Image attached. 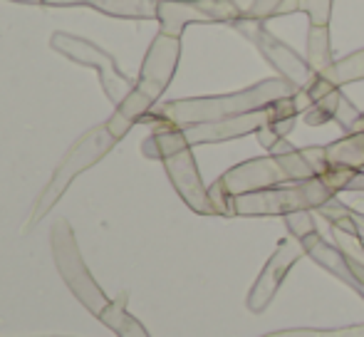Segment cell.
Wrapping results in <instances>:
<instances>
[{
    "mask_svg": "<svg viewBox=\"0 0 364 337\" xmlns=\"http://www.w3.org/2000/svg\"><path fill=\"white\" fill-rule=\"evenodd\" d=\"M305 60L317 75H325L327 70L335 65V55H332V40L330 28L327 25H312L307 28V55Z\"/></svg>",
    "mask_w": 364,
    "mask_h": 337,
    "instance_id": "cell-9",
    "label": "cell"
},
{
    "mask_svg": "<svg viewBox=\"0 0 364 337\" xmlns=\"http://www.w3.org/2000/svg\"><path fill=\"white\" fill-rule=\"evenodd\" d=\"M322 77H325L327 82H332L335 87L362 82L364 80V48L357 50V53L345 55V58H340V60H335V65H332Z\"/></svg>",
    "mask_w": 364,
    "mask_h": 337,
    "instance_id": "cell-11",
    "label": "cell"
},
{
    "mask_svg": "<svg viewBox=\"0 0 364 337\" xmlns=\"http://www.w3.org/2000/svg\"><path fill=\"white\" fill-rule=\"evenodd\" d=\"M332 243L342 251L350 263L364 265V238H357L352 233H345L340 228H332Z\"/></svg>",
    "mask_w": 364,
    "mask_h": 337,
    "instance_id": "cell-15",
    "label": "cell"
},
{
    "mask_svg": "<svg viewBox=\"0 0 364 337\" xmlns=\"http://www.w3.org/2000/svg\"><path fill=\"white\" fill-rule=\"evenodd\" d=\"M340 97H342V87H335V90H330L327 95H322L320 100H315L302 112V122L310 127H322V124H327V122H335Z\"/></svg>",
    "mask_w": 364,
    "mask_h": 337,
    "instance_id": "cell-12",
    "label": "cell"
},
{
    "mask_svg": "<svg viewBox=\"0 0 364 337\" xmlns=\"http://www.w3.org/2000/svg\"><path fill=\"white\" fill-rule=\"evenodd\" d=\"M315 213H320L332 228H340L345 233H352L357 238H364V213L355 206H347L337 196H332L327 203H322Z\"/></svg>",
    "mask_w": 364,
    "mask_h": 337,
    "instance_id": "cell-8",
    "label": "cell"
},
{
    "mask_svg": "<svg viewBox=\"0 0 364 337\" xmlns=\"http://www.w3.org/2000/svg\"><path fill=\"white\" fill-rule=\"evenodd\" d=\"M357 132H364V112H362V119H360V124H357Z\"/></svg>",
    "mask_w": 364,
    "mask_h": 337,
    "instance_id": "cell-24",
    "label": "cell"
},
{
    "mask_svg": "<svg viewBox=\"0 0 364 337\" xmlns=\"http://www.w3.org/2000/svg\"><path fill=\"white\" fill-rule=\"evenodd\" d=\"M295 92L297 90L288 80L270 77V80H263V82H255L253 87H245V90H240V92H230V95L171 102V105L164 107L161 114L166 117L171 124H178L186 129V127L206 124V122H220V119H228V117L265 109V107L283 100V97H292Z\"/></svg>",
    "mask_w": 364,
    "mask_h": 337,
    "instance_id": "cell-1",
    "label": "cell"
},
{
    "mask_svg": "<svg viewBox=\"0 0 364 337\" xmlns=\"http://www.w3.org/2000/svg\"><path fill=\"white\" fill-rule=\"evenodd\" d=\"M302 156H305L307 161H310V166L315 168L317 176H322V173L330 168V161H327V151L325 146H305V149H300Z\"/></svg>",
    "mask_w": 364,
    "mask_h": 337,
    "instance_id": "cell-20",
    "label": "cell"
},
{
    "mask_svg": "<svg viewBox=\"0 0 364 337\" xmlns=\"http://www.w3.org/2000/svg\"><path fill=\"white\" fill-rule=\"evenodd\" d=\"M332 3L335 0H302V10L307 13L312 25H327L332 15Z\"/></svg>",
    "mask_w": 364,
    "mask_h": 337,
    "instance_id": "cell-19",
    "label": "cell"
},
{
    "mask_svg": "<svg viewBox=\"0 0 364 337\" xmlns=\"http://www.w3.org/2000/svg\"><path fill=\"white\" fill-rule=\"evenodd\" d=\"M302 255H305L302 241H297V238H292V236L283 238V241L275 246L273 255H270L268 263L263 265L260 275L255 278L253 288H250L248 300H245V305H248L250 313L260 315V313L268 310V305L273 303V298L278 295L280 285L285 283V278H288L292 265H295Z\"/></svg>",
    "mask_w": 364,
    "mask_h": 337,
    "instance_id": "cell-4",
    "label": "cell"
},
{
    "mask_svg": "<svg viewBox=\"0 0 364 337\" xmlns=\"http://www.w3.org/2000/svg\"><path fill=\"white\" fill-rule=\"evenodd\" d=\"M233 28L238 30L240 35H245V38L255 45V50L273 65L275 73L283 80H288L297 92H307L312 87V82L317 80V73L310 68V63H307L302 55H297L290 45H285L280 38H275V35L265 28V23L245 18V20L233 23Z\"/></svg>",
    "mask_w": 364,
    "mask_h": 337,
    "instance_id": "cell-3",
    "label": "cell"
},
{
    "mask_svg": "<svg viewBox=\"0 0 364 337\" xmlns=\"http://www.w3.org/2000/svg\"><path fill=\"white\" fill-rule=\"evenodd\" d=\"M218 186L223 188L228 196H240V193H253L263 191V188H275L283 183H292L290 171L285 168L280 156H258V159H248L243 164L228 168L223 176L218 178Z\"/></svg>",
    "mask_w": 364,
    "mask_h": 337,
    "instance_id": "cell-5",
    "label": "cell"
},
{
    "mask_svg": "<svg viewBox=\"0 0 364 337\" xmlns=\"http://www.w3.org/2000/svg\"><path fill=\"white\" fill-rule=\"evenodd\" d=\"M302 248H305L307 258H312L320 268H325L327 273H332L337 280H342L347 288H352L364 300V285L355 278L350 263H347V258L342 255V251L335 243L325 241L322 233H312V236H307L305 241H302Z\"/></svg>",
    "mask_w": 364,
    "mask_h": 337,
    "instance_id": "cell-7",
    "label": "cell"
},
{
    "mask_svg": "<svg viewBox=\"0 0 364 337\" xmlns=\"http://www.w3.org/2000/svg\"><path fill=\"white\" fill-rule=\"evenodd\" d=\"M263 337H364V323L345 325V328H290Z\"/></svg>",
    "mask_w": 364,
    "mask_h": 337,
    "instance_id": "cell-14",
    "label": "cell"
},
{
    "mask_svg": "<svg viewBox=\"0 0 364 337\" xmlns=\"http://www.w3.org/2000/svg\"><path fill=\"white\" fill-rule=\"evenodd\" d=\"M166 168L171 173V181L176 183L178 193L183 196V201L193 208L196 213H216L211 203V196H208V188H203V181L198 176V168H196V161H193L191 151L181 149L176 154L166 156Z\"/></svg>",
    "mask_w": 364,
    "mask_h": 337,
    "instance_id": "cell-6",
    "label": "cell"
},
{
    "mask_svg": "<svg viewBox=\"0 0 364 337\" xmlns=\"http://www.w3.org/2000/svg\"><path fill=\"white\" fill-rule=\"evenodd\" d=\"M360 171V168H350V166H330L325 173H322V181L327 183V186L332 188L335 193L340 191H347V183L352 181V176Z\"/></svg>",
    "mask_w": 364,
    "mask_h": 337,
    "instance_id": "cell-18",
    "label": "cell"
},
{
    "mask_svg": "<svg viewBox=\"0 0 364 337\" xmlns=\"http://www.w3.org/2000/svg\"><path fill=\"white\" fill-rule=\"evenodd\" d=\"M283 221H285V226H288V233L292 238H297V241H305V238L312 236V233H320L317 231V223H315L312 211L288 213V216H283Z\"/></svg>",
    "mask_w": 364,
    "mask_h": 337,
    "instance_id": "cell-16",
    "label": "cell"
},
{
    "mask_svg": "<svg viewBox=\"0 0 364 337\" xmlns=\"http://www.w3.org/2000/svg\"><path fill=\"white\" fill-rule=\"evenodd\" d=\"M255 137H258V144L263 146V149H268V151L273 149V146L278 144L280 139H283V137H278V134H275V132L270 129V127H263V129H260Z\"/></svg>",
    "mask_w": 364,
    "mask_h": 337,
    "instance_id": "cell-21",
    "label": "cell"
},
{
    "mask_svg": "<svg viewBox=\"0 0 364 337\" xmlns=\"http://www.w3.org/2000/svg\"><path fill=\"white\" fill-rule=\"evenodd\" d=\"M360 119H362V112L357 109V107L352 105L350 97L342 92L340 105H337V112H335V122L340 124V129L345 132V134H352V132H357V124H360Z\"/></svg>",
    "mask_w": 364,
    "mask_h": 337,
    "instance_id": "cell-17",
    "label": "cell"
},
{
    "mask_svg": "<svg viewBox=\"0 0 364 337\" xmlns=\"http://www.w3.org/2000/svg\"><path fill=\"white\" fill-rule=\"evenodd\" d=\"M330 166L364 168V132H352L325 146Z\"/></svg>",
    "mask_w": 364,
    "mask_h": 337,
    "instance_id": "cell-10",
    "label": "cell"
},
{
    "mask_svg": "<svg viewBox=\"0 0 364 337\" xmlns=\"http://www.w3.org/2000/svg\"><path fill=\"white\" fill-rule=\"evenodd\" d=\"M347 191H352V193H362L364 191V168H360V171L352 176V181L347 183Z\"/></svg>",
    "mask_w": 364,
    "mask_h": 337,
    "instance_id": "cell-22",
    "label": "cell"
},
{
    "mask_svg": "<svg viewBox=\"0 0 364 337\" xmlns=\"http://www.w3.org/2000/svg\"><path fill=\"white\" fill-rule=\"evenodd\" d=\"M355 208H357V211H362V213H364V198H357V201H355Z\"/></svg>",
    "mask_w": 364,
    "mask_h": 337,
    "instance_id": "cell-23",
    "label": "cell"
},
{
    "mask_svg": "<svg viewBox=\"0 0 364 337\" xmlns=\"http://www.w3.org/2000/svg\"><path fill=\"white\" fill-rule=\"evenodd\" d=\"M302 10V0H253L248 10V20H265L280 18V15H292Z\"/></svg>",
    "mask_w": 364,
    "mask_h": 337,
    "instance_id": "cell-13",
    "label": "cell"
},
{
    "mask_svg": "<svg viewBox=\"0 0 364 337\" xmlns=\"http://www.w3.org/2000/svg\"><path fill=\"white\" fill-rule=\"evenodd\" d=\"M332 196H337L320 176L307 178L297 183H283L275 188H263V191L240 193L233 198L235 216H288L295 211H317L322 203H327Z\"/></svg>",
    "mask_w": 364,
    "mask_h": 337,
    "instance_id": "cell-2",
    "label": "cell"
}]
</instances>
